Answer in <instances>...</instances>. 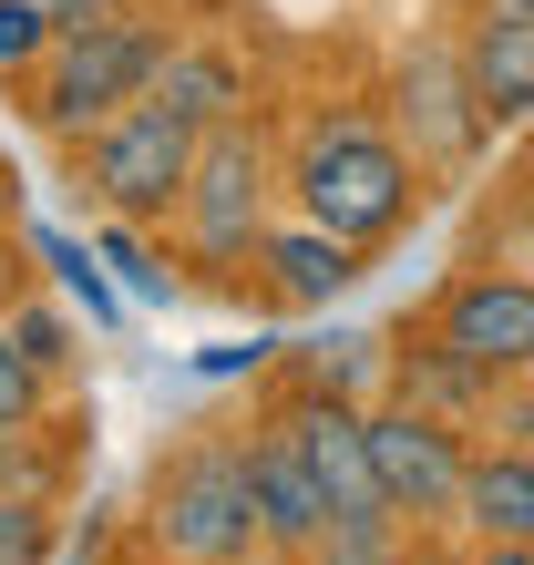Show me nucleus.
Masks as SVG:
<instances>
[{"instance_id":"nucleus-1","label":"nucleus","mask_w":534,"mask_h":565,"mask_svg":"<svg viewBox=\"0 0 534 565\" xmlns=\"http://www.w3.org/2000/svg\"><path fill=\"white\" fill-rule=\"evenodd\" d=\"M288 195H298L309 226H329V237H350V247H381L421 206V154H400L381 124H360V114H319L309 135H298V154H288Z\"/></svg>"},{"instance_id":"nucleus-2","label":"nucleus","mask_w":534,"mask_h":565,"mask_svg":"<svg viewBox=\"0 0 534 565\" xmlns=\"http://www.w3.org/2000/svg\"><path fill=\"white\" fill-rule=\"evenodd\" d=\"M145 535H154V555H175V565H247V555H267L237 431H195V443H175V452L154 462Z\"/></svg>"},{"instance_id":"nucleus-3","label":"nucleus","mask_w":534,"mask_h":565,"mask_svg":"<svg viewBox=\"0 0 534 565\" xmlns=\"http://www.w3.org/2000/svg\"><path fill=\"white\" fill-rule=\"evenodd\" d=\"M154 73H164V31L145 11H124V0H104V11H73L52 31V52L31 62V114L52 135H93L124 104H145Z\"/></svg>"},{"instance_id":"nucleus-4","label":"nucleus","mask_w":534,"mask_h":565,"mask_svg":"<svg viewBox=\"0 0 534 565\" xmlns=\"http://www.w3.org/2000/svg\"><path fill=\"white\" fill-rule=\"evenodd\" d=\"M278 154H267L257 114H226L206 124V145H195V175L175 195V237L195 268H247V257L267 247V195H278Z\"/></svg>"},{"instance_id":"nucleus-5","label":"nucleus","mask_w":534,"mask_h":565,"mask_svg":"<svg viewBox=\"0 0 534 565\" xmlns=\"http://www.w3.org/2000/svg\"><path fill=\"white\" fill-rule=\"evenodd\" d=\"M195 145H206V124H185L164 93L145 104H124L114 124H93L83 135V185L104 216H134V226H164L175 216V195L195 175Z\"/></svg>"},{"instance_id":"nucleus-6","label":"nucleus","mask_w":534,"mask_h":565,"mask_svg":"<svg viewBox=\"0 0 534 565\" xmlns=\"http://www.w3.org/2000/svg\"><path fill=\"white\" fill-rule=\"evenodd\" d=\"M462 462H473V443L452 431V412H421V402H391L371 412V473H381V504L412 524V535H431V524L462 514Z\"/></svg>"},{"instance_id":"nucleus-7","label":"nucleus","mask_w":534,"mask_h":565,"mask_svg":"<svg viewBox=\"0 0 534 565\" xmlns=\"http://www.w3.org/2000/svg\"><path fill=\"white\" fill-rule=\"evenodd\" d=\"M431 340H442L452 360H473L493 391L524 381L534 371V278H514V268L452 278L442 298H431Z\"/></svg>"},{"instance_id":"nucleus-8","label":"nucleus","mask_w":534,"mask_h":565,"mask_svg":"<svg viewBox=\"0 0 534 565\" xmlns=\"http://www.w3.org/2000/svg\"><path fill=\"white\" fill-rule=\"evenodd\" d=\"M247 483H257V535H267V555H309V545L329 535V483L309 473L288 412H267V422L247 431Z\"/></svg>"},{"instance_id":"nucleus-9","label":"nucleus","mask_w":534,"mask_h":565,"mask_svg":"<svg viewBox=\"0 0 534 565\" xmlns=\"http://www.w3.org/2000/svg\"><path fill=\"white\" fill-rule=\"evenodd\" d=\"M462 83H473V114L483 124H524L534 114V11L493 0L462 42Z\"/></svg>"},{"instance_id":"nucleus-10","label":"nucleus","mask_w":534,"mask_h":565,"mask_svg":"<svg viewBox=\"0 0 534 565\" xmlns=\"http://www.w3.org/2000/svg\"><path fill=\"white\" fill-rule=\"evenodd\" d=\"M462 535L493 545V535H524L534 545V452L524 443H483L473 462H462Z\"/></svg>"},{"instance_id":"nucleus-11","label":"nucleus","mask_w":534,"mask_h":565,"mask_svg":"<svg viewBox=\"0 0 534 565\" xmlns=\"http://www.w3.org/2000/svg\"><path fill=\"white\" fill-rule=\"evenodd\" d=\"M257 268H267V288L288 298V309H329L350 278H360V247L350 237H329V226H267V247H257Z\"/></svg>"},{"instance_id":"nucleus-12","label":"nucleus","mask_w":534,"mask_h":565,"mask_svg":"<svg viewBox=\"0 0 534 565\" xmlns=\"http://www.w3.org/2000/svg\"><path fill=\"white\" fill-rule=\"evenodd\" d=\"M400 114H412V135L431 154H462L473 135H493V124L473 114V83H462V52H421L412 73H400Z\"/></svg>"},{"instance_id":"nucleus-13","label":"nucleus","mask_w":534,"mask_h":565,"mask_svg":"<svg viewBox=\"0 0 534 565\" xmlns=\"http://www.w3.org/2000/svg\"><path fill=\"white\" fill-rule=\"evenodd\" d=\"M154 93H164L185 124H226V114H247V73H237V52H216V42H164Z\"/></svg>"},{"instance_id":"nucleus-14","label":"nucleus","mask_w":534,"mask_h":565,"mask_svg":"<svg viewBox=\"0 0 534 565\" xmlns=\"http://www.w3.org/2000/svg\"><path fill=\"white\" fill-rule=\"evenodd\" d=\"M400 555H412L400 514H329V535L309 545V565H400Z\"/></svg>"},{"instance_id":"nucleus-15","label":"nucleus","mask_w":534,"mask_h":565,"mask_svg":"<svg viewBox=\"0 0 534 565\" xmlns=\"http://www.w3.org/2000/svg\"><path fill=\"white\" fill-rule=\"evenodd\" d=\"M42 431L52 422H0V493H42V504H52V483H62V462H73V452L42 443Z\"/></svg>"},{"instance_id":"nucleus-16","label":"nucleus","mask_w":534,"mask_h":565,"mask_svg":"<svg viewBox=\"0 0 534 565\" xmlns=\"http://www.w3.org/2000/svg\"><path fill=\"white\" fill-rule=\"evenodd\" d=\"M104 268L124 278V298H175V278L154 268V247H145V226H134V216H104Z\"/></svg>"},{"instance_id":"nucleus-17","label":"nucleus","mask_w":534,"mask_h":565,"mask_svg":"<svg viewBox=\"0 0 534 565\" xmlns=\"http://www.w3.org/2000/svg\"><path fill=\"white\" fill-rule=\"evenodd\" d=\"M52 31H62L52 0H0V73H31L52 52Z\"/></svg>"},{"instance_id":"nucleus-18","label":"nucleus","mask_w":534,"mask_h":565,"mask_svg":"<svg viewBox=\"0 0 534 565\" xmlns=\"http://www.w3.org/2000/svg\"><path fill=\"white\" fill-rule=\"evenodd\" d=\"M42 402H52V371L11 340V319H0V422H42Z\"/></svg>"},{"instance_id":"nucleus-19","label":"nucleus","mask_w":534,"mask_h":565,"mask_svg":"<svg viewBox=\"0 0 534 565\" xmlns=\"http://www.w3.org/2000/svg\"><path fill=\"white\" fill-rule=\"evenodd\" d=\"M0 565H52V504L42 493H0Z\"/></svg>"},{"instance_id":"nucleus-20","label":"nucleus","mask_w":534,"mask_h":565,"mask_svg":"<svg viewBox=\"0 0 534 565\" xmlns=\"http://www.w3.org/2000/svg\"><path fill=\"white\" fill-rule=\"evenodd\" d=\"M42 257H52V278H62V298H83V319H104V329H114V309H124V298L104 288V268H93V257H83L73 237H42Z\"/></svg>"},{"instance_id":"nucleus-21","label":"nucleus","mask_w":534,"mask_h":565,"mask_svg":"<svg viewBox=\"0 0 534 565\" xmlns=\"http://www.w3.org/2000/svg\"><path fill=\"white\" fill-rule=\"evenodd\" d=\"M11 340L42 360V371H62V360H73V319L42 309V298H11Z\"/></svg>"},{"instance_id":"nucleus-22","label":"nucleus","mask_w":534,"mask_h":565,"mask_svg":"<svg viewBox=\"0 0 534 565\" xmlns=\"http://www.w3.org/2000/svg\"><path fill=\"white\" fill-rule=\"evenodd\" d=\"M493 431H504V443H524V452H534V371L493 391Z\"/></svg>"},{"instance_id":"nucleus-23","label":"nucleus","mask_w":534,"mask_h":565,"mask_svg":"<svg viewBox=\"0 0 534 565\" xmlns=\"http://www.w3.org/2000/svg\"><path fill=\"white\" fill-rule=\"evenodd\" d=\"M400 565H483V545H412Z\"/></svg>"},{"instance_id":"nucleus-24","label":"nucleus","mask_w":534,"mask_h":565,"mask_svg":"<svg viewBox=\"0 0 534 565\" xmlns=\"http://www.w3.org/2000/svg\"><path fill=\"white\" fill-rule=\"evenodd\" d=\"M11 216H21V175L0 164V247H11Z\"/></svg>"},{"instance_id":"nucleus-25","label":"nucleus","mask_w":534,"mask_h":565,"mask_svg":"<svg viewBox=\"0 0 534 565\" xmlns=\"http://www.w3.org/2000/svg\"><path fill=\"white\" fill-rule=\"evenodd\" d=\"M483 565H534V545H524V535H493V545H483Z\"/></svg>"},{"instance_id":"nucleus-26","label":"nucleus","mask_w":534,"mask_h":565,"mask_svg":"<svg viewBox=\"0 0 534 565\" xmlns=\"http://www.w3.org/2000/svg\"><path fill=\"white\" fill-rule=\"evenodd\" d=\"M52 11H62V21H73V11H104V0H52Z\"/></svg>"},{"instance_id":"nucleus-27","label":"nucleus","mask_w":534,"mask_h":565,"mask_svg":"<svg viewBox=\"0 0 534 565\" xmlns=\"http://www.w3.org/2000/svg\"><path fill=\"white\" fill-rule=\"evenodd\" d=\"M0 268H11V257H0ZM11 298H21V288H11V278H0V319H11Z\"/></svg>"},{"instance_id":"nucleus-28","label":"nucleus","mask_w":534,"mask_h":565,"mask_svg":"<svg viewBox=\"0 0 534 565\" xmlns=\"http://www.w3.org/2000/svg\"><path fill=\"white\" fill-rule=\"evenodd\" d=\"M514 11H534V0H514Z\"/></svg>"},{"instance_id":"nucleus-29","label":"nucleus","mask_w":534,"mask_h":565,"mask_svg":"<svg viewBox=\"0 0 534 565\" xmlns=\"http://www.w3.org/2000/svg\"><path fill=\"white\" fill-rule=\"evenodd\" d=\"M164 565H175V555H164Z\"/></svg>"}]
</instances>
